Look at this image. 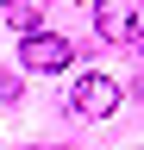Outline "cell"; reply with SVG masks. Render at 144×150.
<instances>
[{"label":"cell","mask_w":144,"mask_h":150,"mask_svg":"<svg viewBox=\"0 0 144 150\" xmlns=\"http://www.w3.org/2000/svg\"><path fill=\"white\" fill-rule=\"evenodd\" d=\"M69 38H50V31H25V69H38V75H50V69H69Z\"/></svg>","instance_id":"obj_3"},{"label":"cell","mask_w":144,"mask_h":150,"mask_svg":"<svg viewBox=\"0 0 144 150\" xmlns=\"http://www.w3.org/2000/svg\"><path fill=\"white\" fill-rule=\"evenodd\" d=\"M94 31L106 44H144V0H94Z\"/></svg>","instance_id":"obj_1"},{"label":"cell","mask_w":144,"mask_h":150,"mask_svg":"<svg viewBox=\"0 0 144 150\" xmlns=\"http://www.w3.org/2000/svg\"><path fill=\"white\" fill-rule=\"evenodd\" d=\"M6 19H13V31H38V6H25V0H13Z\"/></svg>","instance_id":"obj_4"},{"label":"cell","mask_w":144,"mask_h":150,"mask_svg":"<svg viewBox=\"0 0 144 150\" xmlns=\"http://www.w3.org/2000/svg\"><path fill=\"white\" fill-rule=\"evenodd\" d=\"M69 106H75L82 119H106V112L119 106V81H113V75H82L75 94H69Z\"/></svg>","instance_id":"obj_2"}]
</instances>
